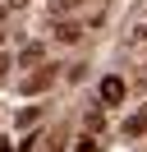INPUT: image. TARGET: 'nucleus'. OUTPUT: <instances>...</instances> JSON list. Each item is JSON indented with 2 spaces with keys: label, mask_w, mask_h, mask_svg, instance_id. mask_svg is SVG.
<instances>
[{
  "label": "nucleus",
  "mask_w": 147,
  "mask_h": 152,
  "mask_svg": "<svg viewBox=\"0 0 147 152\" xmlns=\"http://www.w3.org/2000/svg\"><path fill=\"white\" fill-rule=\"evenodd\" d=\"M101 102H106V106H119V102H124V78H115V74L101 78Z\"/></svg>",
  "instance_id": "nucleus-1"
},
{
  "label": "nucleus",
  "mask_w": 147,
  "mask_h": 152,
  "mask_svg": "<svg viewBox=\"0 0 147 152\" xmlns=\"http://www.w3.org/2000/svg\"><path fill=\"white\" fill-rule=\"evenodd\" d=\"M51 83H55V74H51V69H41V74H32V78L23 83V92H28V97H32V92H46Z\"/></svg>",
  "instance_id": "nucleus-2"
},
{
  "label": "nucleus",
  "mask_w": 147,
  "mask_h": 152,
  "mask_svg": "<svg viewBox=\"0 0 147 152\" xmlns=\"http://www.w3.org/2000/svg\"><path fill=\"white\" fill-rule=\"evenodd\" d=\"M51 5H55V10H78L83 0H51Z\"/></svg>",
  "instance_id": "nucleus-7"
},
{
  "label": "nucleus",
  "mask_w": 147,
  "mask_h": 152,
  "mask_svg": "<svg viewBox=\"0 0 147 152\" xmlns=\"http://www.w3.org/2000/svg\"><path fill=\"white\" fill-rule=\"evenodd\" d=\"M41 152H60V138H51V143H46V148Z\"/></svg>",
  "instance_id": "nucleus-8"
},
{
  "label": "nucleus",
  "mask_w": 147,
  "mask_h": 152,
  "mask_svg": "<svg viewBox=\"0 0 147 152\" xmlns=\"http://www.w3.org/2000/svg\"><path fill=\"white\" fill-rule=\"evenodd\" d=\"M78 152H101V148H97V138H92V134H83V138H78Z\"/></svg>",
  "instance_id": "nucleus-6"
},
{
  "label": "nucleus",
  "mask_w": 147,
  "mask_h": 152,
  "mask_svg": "<svg viewBox=\"0 0 147 152\" xmlns=\"http://www.w3.org/2000/svg\"><path fill=\"white\" fill-rule=\"evenodd\" d=\"M78 37H83L78 23H55V42H78Z\"/></svg>",
  "instance_id": "nucleus-3"
},
{
  "label": "nucleus",
  "mask_w": 147,
  "mask_h": 152,
  "mask_svg": "<svg viewBox=\"0 0 147 152\" xmlns=\"http://www.w3.org/2000/svg\"><path fill=\"white\" fill-rule=\"evenodd\" d=\"M143 129H147V111H143V115H129V120H124V134H129V138H138Z\"/></svg>",
  "instance_id": "nucleus-4"
},
{
  "label": "nucleus",
  "mask_w": 147,
  "mask_h": 152,
  "mask_svg": "<svg viewBox=\"0 0 147 152\" xmlns=\"http://www.w3.org/2000/svg\"><path fill=\"white\" fill-rule=\"evenodd\" d=\"M41 56H46L41 46H28V51H23V65H37V60H41Z\"/></svg>",
  "instance_id": "nucleus-5"
},
{
  "label": "nucleus",
  "mask_w": 147,
  "mask_h": 152,
  "mask_svg": "<svg viewBox=\"0 0 147 152\" xmlns=\"http://www.w3.org/2000/svg\"><path fill=\"white\" fill-rule=\"evenodd\" d=\"M0 42H5V32H0Z\"/></svg>",
  "instance_id": "nucleus-9"
}]
</instances>
